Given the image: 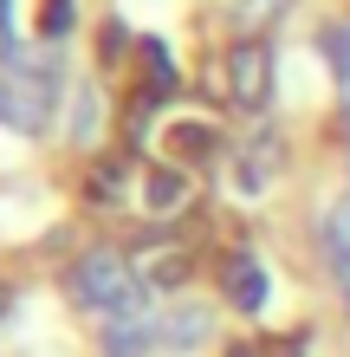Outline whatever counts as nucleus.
<instances>
[{
  "instance_id": "15",
  "label": "nucleus",
  "mask_w": 350,
  "mask_h": 357,
  "mask_svg": "<svg viewBox=\"0 0 350 357\" xmlns=\"http://www.w3.org/2000/svg\"><path fill=\"white\" fill-rule=\"evenodd\" d=\"M0 59H13V26H7V0H0Z\"/></svg>"
},
{
  "instance_id": "11",
  "label": "nucleus",
  "mask_w": 350,
  "mask_h": 357,
  "mask_svg": "<svg viewBox=\"0 0 350 357\" xmlns=\"http://www.w3.org/2000/svg\"><path fill=\"white\" fill-rule=\"evenodd\" d=\"M39 33H46V39H65L72 33V0H39Z\"/></svg>"
},
{
  "instance_id": "14",
  "label": "nucleus",
  "mask_w": 350,
  "mask_h": 357,
  "mask_svg": "<svg viewBox=\"0 0 350 357\" xmlns=\"http://www.w3.org/2000/svg\"><path fill=\"white\" fill-rule=\"evenodd\" d=\"M273 7H285V0H246V7H240V26H266V13H273Z\"/></svg>"
},
{
  "instance_id": "2",
  "label": "nucleus",
  "mask_w": 350,
  "mask_h": 357,
  "mask_svg": "<svg viewBox=\"0 0 350 357\" xmlns=\"http://www.w3.org/2000/svg\"><path fill=\"white\" fill-rule=\"evenodd\" d=\"M65 292H72L78 305H91V312H123V305L143 299V292H136V260L97 247V254H85V260L65 273Z\"/></svg>"
},
{
  "instance_id": "13",
  "label": "nucleus",
  "mask_w": 350,
  "mask_h": 357,
  "mask_svg": "<svg viewBox=\"0 0 350 357\" xmlns=\"http://www.w3.org/2000/svg\"><path fill=\"white\" fill-rule=\"evenodd\" d=\"M91 117H97V91H78V123H72V137H78V143H85V137L97 130Z\"/></svg>"
},
{
  "instance_id": "3",
  "label": "nucleus",
  "mask_w": 350,
  "mask_h": 357,
  "mask_svg": "<svg viewBox=\"0 0 350 357\" xmlns=\"http://www.w3.org/2000/svg\"><path fill=\"white\" fill-rule=\"evenodd\" d=\"M228 98L240 111H266V98H273V46L266 39H240L228 52Z\"/></svg>"
},
{
  "instance_id": "16",
  "label": "nucleus",
  "mask_w": 350,
  "mask_h": 357,
  "mask_svg": "<svg viewBox=\"0 0 350 357\" xmlns=\"http://www.w3.org/2000/svg\"><path fill=\"white\" fill-rule=\"evenodd\" d=\"M228 357H253V351H228Z\"/></svg>"
},
{
  "instance_id": "17",
  "label": "nucleus",
  "mask_w": 350,
  "mask_h": 357,
  "mask_svg": "<svg viewBox=\"0 0 350 357\" xmlns=\"http://www.w3.org/2000/svg\"><path fill=\"white\" fill-rule=\"evenodd\" d=\"M344 98H350V85H344Z\"/></svg>"
},
{
  "instance_id": "12",
  "label": "nucleus",
  "mask_w": 350,
  "mask_h": 357,
  "mask_svg": "<svg viewBox=\"0 0 350 357\" xmlns=\"http://www.w3.org/2000/svg\"><path fill=\"white\" fill-rule=\"evenodd\" d=\"M175 150H182V156H208V150H214V137H208V130H195V123H175Z\"/></svg>"
},
{
  "instance_id": "4",
  "label": "nucleus",
  "mask_w": 350,
  "mask_h": 357,
  "mask_svg": "<svg viewBox=\"0 0 350 357\" xmlns=\"http://www.w3.org/2000/svg\"><path fill=\"white\" fill-rule=\"evenodd\" d=\"M162 344V319L150 305H123V312H111V331H104V357H150Z\"/></svg>"
},
{
  "instance_id": "10",
  "label": "nucleus",
  "mask_w": 350,
  "mask_h": 357,
  "mask_svg": "<svg viewBox=\"0 0 350 357\" xmlns=\"http://www.w3.org/2000/svg\"><path fill=\"white\" fill-rule=\"evenodd\" d=\"M318 46H324V59H331V72L350 85V20H344V26H331V33L318 39Z\"/></svg>"
},
{
  "instance_id": "7",
  "label": "nucleus",
  "mask_w": 350,
  "mask_h": 357,
  "mask_svg": "<svg viewBox=\"0 0 350 357\" xmlns=\"http://www.w3.org/2000/svg\"><path fill=\"white\" fill-rule=\"evenodd\" d=\"M228 299H234V312H260L266 305V266L260 260H228Z\"/></svg>"
},
{
  "instance_id": "8",
  "label": "nucleus",
  "mask_w": 350,
  "mask_h": 357,
  "mask_svg": "<svg viewBox=\"0 0 350 357\" xmlns=\"http://www.w3.org/2000/svg\"><path fill=\"white\" fill-rule=\"evenodd\" d=\"M324 254H331V266H337V280L350 273V195L337 202V208H324Z\"/></svg>"
},
{
  "instance_id": "1",
  "label": "nucleus",
  "mask_w": 350,
  "mask_h": 357,
  "mask_svg": "<svg viewBox=\"0 0 350 357\" xmlns=\"http://www.w3.org/2000/svg\"><path fill=\"white\" fill-rule=\"evenodd\" d=\"M58 91H65V66H58L52 52L19 59L13 72H0V123L19 130V137L46 130L52 111H58Z\"/></svg>"
},
{
  "instance_id": "5",
  "label": "nucleus",
  "mask_w": 350,
  "mask_h": 357,
  "mask_svg": "<svg viewBox=\"0 0 350 357\" xmlns=\"http://www.w3.org/2000/svg\"><path fill=\"white\" fill-rule=\"evenodd\" d=\"M279 162H285V143L260 123V130L246 137V150H240V188H246V195H266L273 176H279Z\"/></svg>"
},
{
  "instance_id": "9",
  "label": "nucleus",
  "mask_w": 350,
  "mask_h": 357,
  "mask_svg": "<svg viewBox=\"0 0 350 357\" xmlns=\"http://www.w3.org/2000/svg\"><path fill=\"white\" fill-rule=\"evenodd\" d=\"M182 195H189V176H182V169H150V182H143L150 215H169V208H182Z\"/></svg>"
},
{
  "instance_id": "6",
  "label": "nucleus",
  "mask_w": 350,
  "mask_h": 357,
  "mask_svg": "<svg viewBox=\"0 0 350 357\" xmlns=\"http://www.w3.org/2000/svg\"><path fill=\"white\" fill-rule=\"evenodd\" d=\"M208 331H214V312L208 305H175V312H162V344H169V351H195L201 338H208Z\"/></svg>"
}]
</instances>
